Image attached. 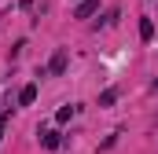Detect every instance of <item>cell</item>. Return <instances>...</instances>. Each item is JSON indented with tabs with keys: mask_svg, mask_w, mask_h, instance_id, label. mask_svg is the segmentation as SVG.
<instances>
[{
	"mask_svg": "<svg viewBox=\"0 0 158 154\" xmlns=\"http://www.w3.org/2000/svg\"><path fill=\"white\" fill-rule=\"evenodd\" d=\"M140 40H155V22L151 18H140Z\"/></svg>",
	"mask_w": 158,
	"mask_h": 154,
	"instance_id": "5b68a950",
	"label": "cell"
},
{
	"mask_svg": "<svg viewBox=\"0 0 158 154\" xmlns=\"http://www.w3.org/2000/svg\"><path fill=\"white\" fill-rule=\"evenodd\" d=\"M40 143H44V151H59L63 136H59V132H44V140H40Z\"/></svg>",
	"mask_w": 158,
	"mask_h": 154,
	"instance_id": "277c9868",
	"label": "cell"
},
{
	"mask_svg": "<svg viewBox=\"0 0 158 154\" xmlns=\"http://www.w3.org/2000/svg\"><path fill=\"white\" fill-rule=\"evenodd\" d=\"M114 103H118V88H107L99 95V107H114Z\"/></svg>",
	"mask_w": 158,
	"mask_h": 154,
	"instance_id": "8992f818",
	"label": "cell"
},
{
	"mask_svg": "<svg viewBox=\"0 0 158 154\" xmlns=\"http://www.w3.org/2000/svg\"><path fill=\"white\" fill-rule=\"evenodd\" d=\"M70 114H74V107H59V114H55V121L63 125V121H70Z\"/></svg>",
	"mask_w": 158,
	"mask_h": 154,
	"instance_id": "52a82bcc",
	"label": "cell"
},
{
	"mask_svg": "<svg viewBox=\"0 0 158 154\" xmlns=\"http://www.w3.org/2000/svg\"><path fill=\"white\" fill-rule=\"evenodd\" d=\"M33 99H37V84H22V92H19V103H22V107H30Z\"/></svg>",
	"mask_w": 158,
	"mask_h": 154,
	"instance_id": "3957f363",
	"label": "cell"
},
{
	"mask_svg": "<svg viewBox=\"0 0 158 154\" xmlns=\"http://www.w3.org/2000/svg\"><path fill=\"white\" fill-rule=\"evenodd\" d=\"M66 70V48H55V55H52V63H48V74H63Z\"/></svg>",
	"mask_w": 158,
	"mask_h": 154,
	"instance_id": "6da1fadb",
	"label": "cell"
},
{
	"mask_svg": "<svg viewBox=\"0 0 158 154\" xmlns=\"http://www.w3.org/2000/svg\"><path fill=\"white\" fill-rule=\"evenodd\" d=\"M96 7H99V0H81V4H77V11H74V18H88Z\"/></svg>",
	"mask_w": 158,
	"mask_h": 154,
	"instance_id": "7a4b0ae2",
	"label": "cell"
}]
</instances>
